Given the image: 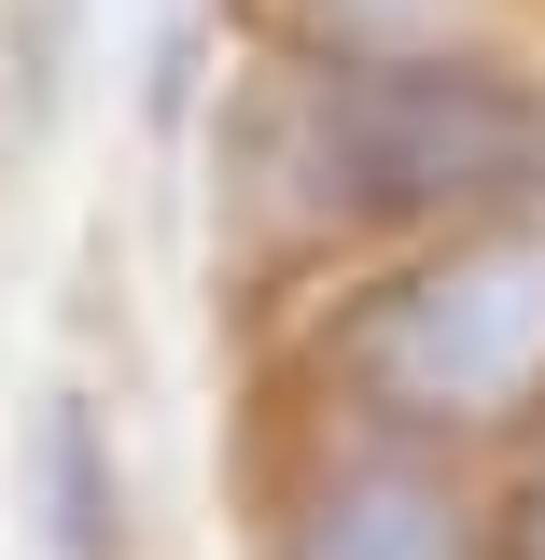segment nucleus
<instances>
[{"mask_svg": "<svg viewBox=\"0 0 545 560\" xmlns=\"http://www.w3.org/2000/svg\"><path fill=\"white\" fill-rule=\"evenodd\" d=\"M349 393L378 434H489L545 393V224H462L349 308Z\"/></svg>", "mask_w": 545, "mask_h": 560, "instance_id": "nucleus-2", "label": "nucleus"}, {"mask_svg": "<svg viewBox=\"0 0 545 560\" xmlns=\"http://www.w3.org/2000/svg\"><path fill=\"white\" fill-rule=\"evenodd\" d=\"M280 560H476V490L419 434H378V448H349L294 490Z\"/></svg>", "mask_w": 545, "mask_h": 560, "instance_id": "nucleus-3", "label": "nucleus"}, {"mask_svg": "<svg viewBox=\"0 0 545 560\" xmlns=\"http://www.w3.org/2000/svg\"><path fill=\"white\" fill-rule=\"evenodd\" d=\"M503 560H545V463H532V490L503 504Z\"/></svg>", "mask_w": 545, "mask_h": 560, "instance_id": "nucleus-6", "label": "nucleus"}, {"mask_svg": "<svg viewBox=\"0 0 545 560\" xmlns=\"http://www.w3.org/2000/svg\"><path fill=\"white\" fill-rule=\"evenodd\" d=\"M43 504H57V560H112V547H127V477H112L84 393L43 407Z\"/></svg>", "mask_w": 545, "mask_h": 560, "instance_id": "nucleus-4", "label": "nucleus"}, {"mask_svg": "<svg viewBox=\"0 0 545 560\" xmlns=\"http://www.w3.org/2000/svg\"><path fill=\"white\" fill-rule=\"evenodd\" d=\"M252 140L280 197L349 238L545 224V84L489 43H322Z\"/></svg>", "mask_w": 545, "mask_h": 560, "instance_id": "nucleus-1", "label": "nucleus"}, {"mask_svg": "<svg viewBox=\"0 0 545 560\" xmlns=\"http://www.w3.org/2000/svg\"><path fill=\"white\" fill-rule=\"evenodd\" d=\"M308 43H476L489 0H294Z\"/></svg>", "mask_w": 545, "mask_h": 560, "instance_id": "nucleus-5", "label": "nucleus"}]
</instances>
